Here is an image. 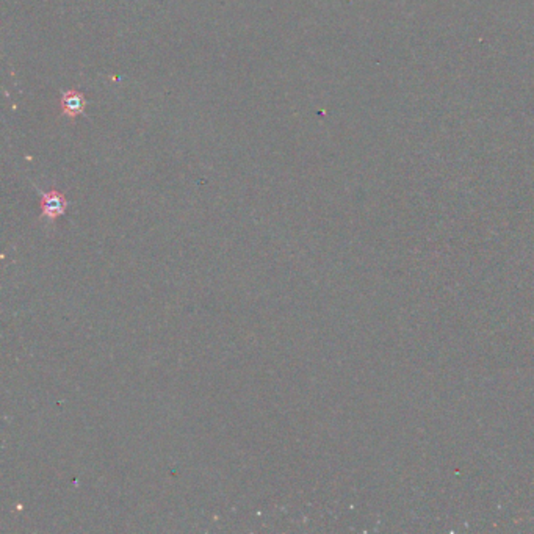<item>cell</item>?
<instances>
[{
	"label": "cell",
	"mask_w": 534,
	"mask_h": 534,
	"mask_svg": "<svg viewBox=\"0 0 534 534\" xmlns=\"http://www.w3.org/2000/svg\"><path fill=\"white\" fill-rule=\"evenodd\" d=\"M41 194V217L55 221L60 218L61 215L66 213L68 209V199L65 198L63 193L57 190L51 191H39Z\"/></svg>",
	"instance_id": "obj_1"
},
{
	"label": "cell",
	"mask_w": 534,
	"mask_h": 534,
	"mask_svg": "<svg viewBox=\"0 0 534 534\" xmlns=\"http://www.w3.org/2000/svg\"><path fill=\"white\" fill-rule=\"evenodd\" d=\"M61 112H63L68 117H75L85 112L87 108V99L82 93L75 91V89H69V91L63 93L61 96Z\"/></svg>",
	"instance_id": "obj_2"
}]
</instances>
